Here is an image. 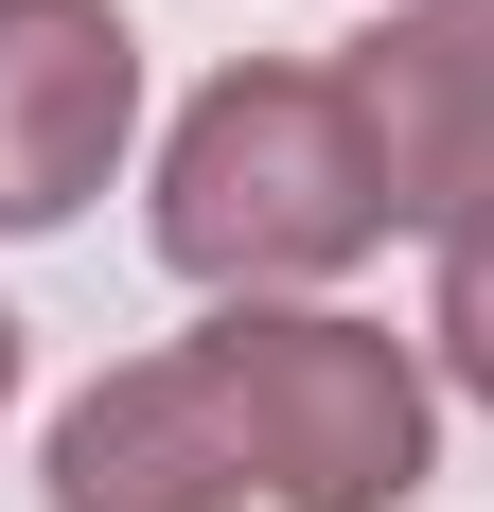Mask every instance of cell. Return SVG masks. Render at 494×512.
<instances>
[{"label":"cell","instance_id":"obj_1","mask_svg":"<svg viewBox=\"0 0 494 512\" xmlns=\"http://www.w3.org/2000/svg\"><path fill=\"white\" fill-rule=\"evenodd\" d=\"M247 460H265L283 512H371L424 477V389L353 318H230L195 354L89 389L71 442H53V495L71 512H195V495H247Z\"/></svg>","mask_w":494,"mask_h":512},{"label":"cell","instance_id":"obj_2","mask_svg":"<svg viewBox=\"0 0 494 512\" xmlns=\"http://www.w3.org/2000/svg\"><path fill=\"white\" fill-rule=\"evenodd\" d=\"M371 212H389V177H371L353 89H318V71H247V89H212L195 124H177L159 248L195 265V283H230V265L265 283V265H336Z\"/></svg>","mask_w":494,"mask_h":512},{"label":"cell","instance_id":"obj_3","mask_svg":"<svg viewBox=\"0 0 494 512\" xmlns=\"http://www.w3.org/2000/svg\"><path fill=\"white\" fill-rule=\"evenodd\" d=\"M106 142H124V18L106 0H0V230H53L106 177Z\"/></svg>","mask_w":494,"mask_h":512},{"label":"cell","instance_id":"obj_4","mask_svg":"<svg viewBox=\"0 0 494 512\" xmlns=\"http://www.w3.org/2000/svg\"><path fill=\"white\" fill-rule=\"evenodd\" d=\"M353 124H371L389 212H494V0H442V18L371 36Z\"/></svg>","mask_w":494,"mask_h":512},{"label":"cell","instance_id":"obj_5","mask_svg":"<svg viewBox=\"0 0 494 512\" xmlns=\"http://www.w3.org/2000/svg\"><path fill=\"white\" fill-rule=\"evenodd\" d=\"M442 336H459V371L494 389V212L459 230V265H442Z\"/></svg>","mask_w":494,"mask_h":512},{"label":"cell","instance_id":"obj_6","mask_svg":"<svg viewBox=\"0 0 494 512\" xmlns=\"http://www.w3.org/2000/svg\"><path fill=\"white\" fill-rule=\"evenodd\" d=\"M0 389H18V318H0Z\"/></svg>","mask_w":494,"mask_h":512}]
</instances>
